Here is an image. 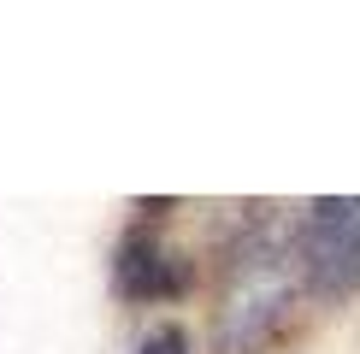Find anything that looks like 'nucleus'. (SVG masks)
Masks as SVG:
<instances>
[{
	"label": "nucleus",
	"mask_w": 360,
	"mask_h": 354,
	"mask_svg": "<svg viewBox=\"0 0 360 354\" xmlns=\"http://www.w3.org/2000/svg\"><path fill=\"white\" fill-rule=\"evenodd\" d=\"M295 260L302 248L290 236H248L243 254L231 266V284H224V307H219V343L224 348H260L278 331V319L295 301Z\"/></svg>",
	"instance_id": "f257e3e1"
},
{
	"label": "nucleus",
	"mask_w": 360,
	"mask_h": 354,
	"mask_svg": "<svg viewBox=\"0 0 360 354\" xmlns=\"http://www.w3.org/2000/svg\"><path fill=\"white\" fill-rule=\"evenodd\" d=\"M302 272L319 295H349L360 284V201L354 195H331L307 213Z\"/></svg>",
	"instance_id": "f03ea898"
},
{
	"label": "nucleus",
	"mask_w": 360,
	"mask_h": 354,
	"mask_svg": "<svg viewBox=\"0 0 360 354\" xmlns=\"http://www.w3.org/2000/svg\"><path fill=\"white\" fill-rule=\"evenodd\" d=\"M118 284L130 295H177L184 289V260L172 248H160L148 230H136L118 248Z\"/></svg>",
	"instance_id": "7ed1b4c3"
},
{
	"label": "nucleus",
	"mask_w": 360,
	"mask_h": 354,
	"mask_svg": "<svg viewBox=\"0 0 360 354\" xmlns=\"http://www.w3.org/2000/svg\"><path fill=\"white\" fill-rule=\"evenodd\" d=\"M142 354H189V343H184V331H177V324H160V331H148Z\"/></svg>",
	"instance_id": "20e7f679"
}]
</instances>
